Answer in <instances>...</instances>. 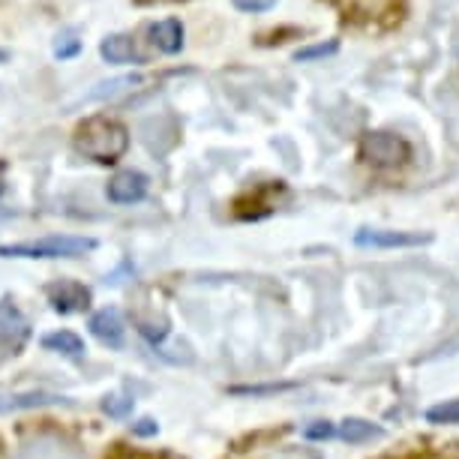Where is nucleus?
I'll return each mask as SVG.
<instances>
[{"mask_svg":"<svg viewBox=\"0 0 459 459\" xmlns=\"http://www.w3.org/2000/svg\"><path fill=\"white\" fill-rule=\"evenodd\" d=\"M147 195V178L142 171H117L115 178L108 180V198L115 204H135Z\"/></svg>","mask_w":459,"mask_h":459,"instance_id":"8","label":"nucleus"},{"mask_svg":"<svg viewBox=\"0 0 459 459\" xmlns=\"http://www.w3.org/2000/svg\"><path fill=\"white\" fill-rule=\"evenodd\" d=\"M427 420L438 423V427H445V423H459V400H447V403L432 405V409L427 411Z\"/></svg>","mask_w":459,"mask_h":459,"instance_id":"20","label":"nucleus"},{"mask_svg":"<svg viewBox=\"0 0 459 459\" xmlns=\"http://www.w3.org/2000/svg\"><path fill=\"white\" fill-rule=\"evenodd\" d=\"M157 432H160V423L153 418H142L138 423H133V436L138 438H151V436H157Z\"/></svg>","mask_w":459,"mask_h":459,"instance_id":"25","label":"nucleus"},{"mask_svg":"<svg viewBox=\"0 0 459 459\" xmlns=\"http://www.w3.org/2000/svg\"><path fill=\"white\" fill-rule=\"evenodd\" d=\"M46 294H48L51 307H55V313H60V316L84 313V309L91 307V289H84L82 282H69V280L51 282Z\"/></svg>","mask_w":459,"mask_h":459,"instance_id":"6","label":"nucleus"},{"mask_svg":"<svg viewBox=\"0 0 459 459\" xmlns=\"http://www.w3.org/2000/svg\"><path fill=\"white\" fill-rule=\"evenodd\" d=\"M358 157L376 169H400L411 160V144L403 135L378 129V133H367L360 138Z\"/></svg>","mask_w":459,"mask_h":459,"instance_id":"3","label":"nucleus"},{"mask_svg":"<svg viewBox=\"0 0 459 459\" xmlns=\"http://www.w3.org/2000/svg\"><path fill=\"white\" fill-rule=\"evenodd\" d=\"M30 336V325L15 313V309L4 307L0 313V351H19Z\"/></svg>","mask_w":459,"mask_h":459,"instance_id":"10","label":"nucleus"},{"mask_svg":"<svg viewBox=\"0 0 459 459\" xmlns=\"http://www.w3.org/2000/svg\"><path fill=\"white\" fill-rule=\"evenodd\" d=\"M138 84H142V75H138V73H133V75H117V79H111V82H100L91 93H84L82 102H106V100H115V97H120V93L135 91Z\"/></svg>","mask_w":459,"mask_h":459,"instance_id":"15","label":"nucleus"},{"mask_svg":"<svg viewBox=\"0 0 459 459\" xmlns=\"http://www.w3.org/2000/svg\"><path fill=\"white\" fill-rule=\"evenodd\" d=\"M336 436L342 441H349V445H367V441L385 438V429H381L378 423H369L363 418H345L340 423V429H336Z\"/></svg>","mask_w":459,"mask_h":459,"instance_id":"14","label":"nucleus"},{"mask_svg":"<svg viewBox=\"0 0 459 459\" xmlns=\"http://www.w3.org/2000/svg\"><path fill=\"white\" fill-rule=\"evenodd\" d=\"M46 405H75V403L69 400V396L55 394V391H22V394H4V396H0V414L46 409Z\"/></svg>","mask_w":459,"mask_h":459,"instance_id":"7","label":"nucleus"},{"mask_svg":"<svg viewBox=\"0 0 459 459\" xmlns=\"http://www.w3.org/2000/svg\"><path fill=\"white\" fill-rule=\"evenodd\" d=\"M151 42L162 55H178V51L184 48V24H180V19H166V22L151 24Z\"/></svg>","mask_w":459,"mask_h":459,"instance_id":"13","label":"nucleus"},{"mask_svg":"<svg viewBox=\"0 0 459 459\" xmlns=\"http://www.w3.org/2000/svg\"><path fill=\"white\" fill-rule=\"evenodd\" d=\"M97 249L93 238H69V235H55V238H39L30 244H4L0 255L4 258H75Z\"/></svg>","mask_w":459,"mask_h":459,"instance_id":"2","label":"nucleus"},{"mask_svg":"<svg viewBox=\"0 0 459 459\" xmlns=\"http://www.w3.org/2000/svg\"><path fill=\"white\" fill-rule=\"evenodd\" d=\"M133 409H135V400H133V396H126V394H115V396H106V400H102V411H106L108 418H115V420L129 418Z\"/></svg>","mask_w":459,"mask_h":459,"instance_id":"19","label":"nucleus"},{"mask_svg":"<svg viewBox=\"0 0 459 459\" xmlns=\"http://www.w3.org/2000/svg\"><path fill=\"white\" fill-rule=\"evenodd\" d=\"M235 4V10L240 13H267L276 6V0H231Z\"/></svg>","mask_w":459,"mask_h":459,"instance_id":"24","label":"nucleus"},{"mask_svg":"<svg viewBox=\"0 0 459 459\" xmlns=\"http://www.w3.org/2000/svg\"><path fill=\"white\" fill-rule=\"evenodd\" d=\"M340 51V39H327V42H316V46H303L294 51V64H313V60H325Z\"/></svg>","mask_w":459,"mask_h":459,"instance_id":"17","label":"nucleus"},{"mask_svg":"<svg viewBox=\"0 0 459 459\" xmlns=\"http://www.w3.org/2000/svg\"><path fill=\"white\" fill-rule=\"evenodd\" d=\"M82 51V39L75 37L73 30H66V33H60L57 42H55V57L57 60H69V57H75Z\"/></svg>","mask_w":459,"mask_h":459,"instance_id":"22","label":"nucleus"},{"mask_svg":"<svg viewBox=\"0 0 459 459\" xmlns=\"http://www.w3.org/2000/svg\"><path fill=\"white\" fill-rule=\"evenodd\" d=\"M354 244L363 249H411L432 244L429 231H391V229H358L354 231Z\"/></svg>","mask_w":459,"mask_h":459,"instance_id":"4","label":"nucleus"},{"mask_svg":"<svg viewBox=\"0 0 459 459\" xmlns=\"http://www.w3.org/2000/svg\"><path fill=\"white\" fill-rule=\"evenodd\" d=\"M294 381H273V385H238V387H229V394L235 396H273V394H285V391H294Z\"/></svg>","mask_w":459,"mask_h":459,"instance_id":"18","label":"nucleus"},{"mask_svg":"<svg viewBox=\"0 0 459 459\" xmlns=\"http://www.w3.org/2000/svg\"><path fill=\"white\" fill-rule=\"evenodd\" d=\"M91 333L108 349H120L124 345V318L117 309H100L91 316Z\"/></svg>","mask_w":459,"mask_h":459,"instance_id":"9","label":"nucleus"},{"mask_svg":"<svg viewBox=\"0 0 459 459\" xmlns=\"http://www.w3.org/2000/svg\"><path fill=\"white\" fill-rule=\"evenodd\" d=\"M129 129L111 117H91L75 129V151L100 166H111L126 153Z\"/></svg>","mask_w":459,"mask_h":459,"instance_id":"1","label":"nucleus"},{"mask_svg":"<svg viewBox=\"0 0 459 459\" xmlns=\"http://www.w3.org/2000/svg\"><path fill=\"white\" fill-rule=\"evenodd\" d=\"M333 423H327V420H316V423H309L307 429H303V436H307L309 441H322V438H331L333 436Z\"/></svg>","mask_w":459,"mask_h":459,"instance_id":"23","label":"nucleus"},{"mask_svg":"<svg viewBox=\"0 0 459 459\" xmlns=\"http://www.w3.org/2000/svg\"><path fill=\"white\" fill-rule=\"evenodd\" d=\"M100 55L102 60H108V64H144V57L138 55L133 37H126V33H111L100 42Z\"/></svg>","mask_w":459,"mask_h":459,"instance_id":"11","label":"nucleus"},{"mask_svg":"<svg viewBox=\"0 0 459 459\" xmlns=\"http://www.w3.org/2000/svg\"><path fill=\"white\" fill-rule=\"evenodd\" d=\"M4 189H6V184H4V180H0V195H4Z\"/></svg>","mask_w":459,"mask_h":459,"instance_id":"26","label":"nucleus"},{"mask_svg":"<svg viewBox=\"0 0 459 459\" xmlns=\"http://www.w3.org/2000/svg\"><path fill=\"white\" fill-rule=\"evenodd\" d=\"M15 459H84V456L73 445H64L57 438H39L24 445Z\"/></svg>","mask_w":459,"mask_h":459,"instance_id":"12","label":"nucleus"},{"mask_svg":"<svg viewBox=\"0 0 459 459\" xmlns=\"http://www.w3.org/2000/svg\"><path fill=\"white\" fill-rule=\"evenodd\" d=\"M300 37H303V30H300V28H276V30H271V33H262V37L255 39V46L273 48V46H282V42L300 39Z\"/></svg>","mask_w":459,"mask_h":459,"instance_id":"21","label":"nucleus"},{"mask_svg":"<svg viewBox=\"0 0 459 459\" xmlns=\"http://www.w3.org/2000/svg\"><path fill=\"white\" fill-rule=\"evenodd\" d=\"M42 349L66 354V358H82V354H84V342H82L79 333L57 331V333H46V336H42Z\"/></svg>","mask_w":459,"mask_h":459,"instance_id":"16","label":"nucleus"},{"mask_svg":"<svg viewBox=\"0 0 459 459\" xmlns=\"http://www.w3.org/2000/svg\"><path fill=\"white\" fill-rule=\"evenodd\" d=\"M142 133V142L147 144V151L157 153V157H166V153L180 142V124L175 115H157V117H147L138 126Z\"/></svg>","mask_w":459,"mask_h":459,"instance_id":"5","label":"nucleus"}]
</instances>
